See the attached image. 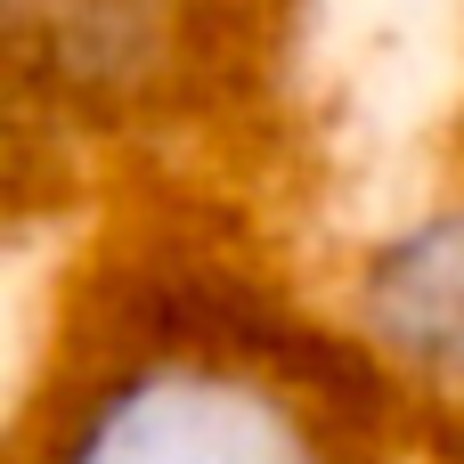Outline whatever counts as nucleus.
I'll return each mask as SVG.
<instances>
[{"instance_id":"nucleus-1","label":"nucleus","mask_w":464,"mask_h":464,"mask_svg":"<svg viewBox=\"0 0 464 464\" xmlns=\"http://www.w3.org/2000/svg\"><path fill=\"white\" fill-rule=\"evenodd\" d=\"M57 464H318V449L269 383L155 367L139 383H106L73 416Z\"/></svg>"},{"instance_id":"nucleus-2","label":"nucleus","mask_w":464,"mask_h":464,"mask_svg":"<svg viewBox=\"0 0 464 464\" xmlns=\"http://www.w3.org/2000/svg\"><path fill=\"white\" fill-rule=\"evenodd\" d=\"M375 318L392 343H408L440 367H464V220H432L400 253H383Z\"/></svg>"}]
</instances>
